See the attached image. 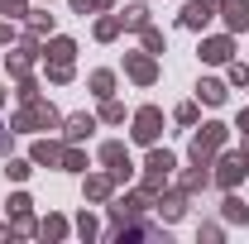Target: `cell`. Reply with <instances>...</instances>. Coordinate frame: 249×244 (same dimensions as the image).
<instances>
[{"instance_id":"obj_19","label":"cell","mask_w":249,"mask_h":244,"mask_svg":"<svg viewBox=\"0 0 249 244\" xmlns=\"http://www.w3.org/2000/svg\"><path fill=\"white\" fill-rule=\"evenodd\" d=\"M120 29H124V19H115V15H106V19L96 24V38H115Z\"/></svg>"},{"instance_id":"obj_9","label":"cell","mask_w":249,"mask_h":244,"mask_svg":"<svg viewBox=\"0 0 249 244\" xmlns=\"http://www.w3.org/2000/svg\"><path fill=\"white\" fill-rule=\"evenodd\" d=\"M91 129H96V120H91V115H72V120H67V129H62V134H67V144H82V139H87Z\"/></svg>"},{"instance_id":"obj_29","label":"cell","mask_w":249,"mask_h":244,"mask_svg":"<svg viewBox=\"0 0 249 244\" xmlns=\"http://www.w3.org/2000/svg\"><path fill=\"white\" fill-rule=\"evenodd\" d=\"M0 10H5V15H29V10H24V0H0Z\"/></svg>"},{"instance_id":"obj_28","label":"cell","mask_w":249,"mask_h":244,"mask_svg":"<svg viewBox=\"0 0 249 244\" xmlns=\"http://www.w3.org/2000/svg\"><path fill=\"white\" fill-rule=\"evenodd\" d=\"M230 82H235V87H245V82H249V67H245V62H235V67H230Z\"/></svg>"},{"instance_id":"obj_7","label":"cell","mask_w":249,"mask_h":244,"mask_svg":"<svg viewBox=\"0 0 249 244\" xmlns=\"http://www.w3.org/2000/svg\"><path fill=\"white\" fill-rule=\"evenodd\" d=\"M211 15H216V0H187L182 24L187 29H201V24H211Z\"/></svg>"},{"instance_id":"obj_32","label":"cell","mask_w":249,"mask_h":244,"mask_svg":"<svg viewBox=\"0 0 249 244\" xmlns=\"http://www.w3.org/2000/svg\"><path fill=\"white\" fill-rule=\"evenodd\" d=\"M0 101H5V91H0Z\"/></svg>"},{"instance_id":"obj_6","label":"cell","mask_w":249,"mask_h":244,"mask_svg":"<svg viewBox=\"0 0 249 244\" xmlns=\"http://www.w3.org/2000/svg\"><path fill=\"white\" fill-rule=\"evenodd\" d=\"M124 72L139 82V87H149L158 77V67H154V53H134V58H124Z\"/></svg>"},{"instance_id":"obj_27","label":"cell","mask_w":249,"mask_h":244,"mask_svg":"<svg viewBox=\"0 0 249 244\" xmlns=\"http://www.w3.org/2000/svg\"><path fill=\"white\" fill-rule=\"evenodd\" d=\"M178 124H196V105H192V101L178 105Z\"/></svg>"},{"instance_id":"obj_12","label":"cell","mask_w":249,"mask_h":244,"mask_svg":"<svg viewBox=\"0 0 249 244\" xmlns=\"http://www.w3.org/2000/svg\"><path fill=\"white\" fill-rule=\"evenodd\" d=\"M34 163H48V168H53V163H62V149L48 144V139H38V144H34Z\"/></svg>"},{"instance_id":"obj_21","label":"cell","mask_w":249,"mask_h":244,"mask_svg":"<svg viewBox=\"0 0 249 244\" xmlns=\"http://www.w3.org/2000/svg\"><path fill=\"white\" fill-rule=\"evenodd\" d=\"M110 87H115V77H110V72H91V91H96V96H110Z\"/></svg>"},{"instance_id":"obj_2","label":"cell","mask_w":249,"mask_h":244,"mask_svg":"<svg viewBox=\"0 0 249 244\" xmlns=\"http://www.w3.org/2000/svg\"><path fill=\"white\" fill-rule=\"evenodd\" d=\"M34 124H48V129L58 124V115H53V105H43L38 96H34V101H24V110L15 115V129H34Z\"/></svg>"},{"instance_id":"obj_3","label":"cell","mask_w":249,"mask_h":244,"mask_svg":"<svg viewBox=\"0 0 249 244\" xmlns=\"http://www.w3.org/2000/svg\"><path fill=\"white\" fill-rule=\"evenodd\" d=\"M158 129H163V110H158V105H144V110L134 115V139H139V144H154Z\"/></svg>"},{"instance_id":"obj_20","label":"cell","mask_w":249,"mask_h":244,"mask_svg":"<svg viewBox=\"0 0 249 244\" xmlns=\"http://www.w3.org/2000/svg\"><path fill=\"white\" fill-rule=\"evenodd\" d=\"M38 235H43V240H58V235H67V225H62L58 215H48V220L38 225Z\"/></svg>"},{"instance_id":"obj_22","label":"cell","mask_w":249,"mask_h":244,"mask_svg":"<svg viewBox=\"0 0 249 244\" xmlns=\"http://www.w3.org/2000/svg\"><path fill=\"white\" fill-rule=\"evenodd\" d=\"M110 5H115V0H72V10H77V15H91V10H110Z\"/></svg>"},{"instance_id":"obj_15","label":"cell","mask_w":249,"mask_h":244,"mask_svg":"<svg viewBox=\"0 0 249 244\" xmlns=\"http://www.w3.org/2000/svg\"><path fill=\"white\" fill-rule=\"evenodd\" d=\"M110 187H115V177H87V196H91V201H106Z\"/></svg>"},{"instance_id":"obj_5","label":"cell","mask_w":249,"mask_h":244,"mask_svg":"<svg viewBox=\"0 0 249 244\" xmlns=\"http://www.w3.org/2000/svg\"><path fill=\"white\" fill-rule=\"evenodd\" d=\"M101 163H110V177L115 182L129 177V153H124V144H101Z\"/></svg>"},{"instance_id":"obj_23","label":"cell","mask_w":249,"mask_h":244,"mask_svg":"<svg viewBox=\"0 0 249 244\" xmlns=\"http://www.w3.org/2000/svg\"><path fill=\"white\" fill-rule=\"evenodd\" d=\"M62 168H67V173H82V168H87V158H82L77 149H62Z\"/></svg>"},{"instance_id":"obj_8","label":"cell","mask_w":249,"mask_h":244,"mask_svg":"<svg viewBox=\"0 0 249 244\" xmlns=\"http://www.w3.org/2000/svg\"><path fill=\"white\" fill-rule=\"evenodd\" d=\"M220 15H225V24L235 34L249 29V0H220Z\"/></svg>"},{"instance_id":"obj_17","label":"cell","mask_w":249,"mask_h":244,"mask_svg":"<svg viewBox=\"0 0 249 244\" xmlns=\"http://www.w3.org/2000/svg\"><path fill=\"white\" fill-rule=\"evenodd\" d=\"M72 53H77L72 38H53V48H48V58H53V62H72Z\"/></svg>"},{"instance_id":"obj_26","label":"cell","mask_w":249,"mask_h":244,"mask_svg":"<svg viewBox=\"0 0 249 244\" xmlns=\"http://www.w3.org/2000/svg\"><path fill=\"white\" fill-rule=\"evenodd\" d=\"M101 115H106L110 124H120V120H124V105H115V101H106V110H101Z\"/></svg>"},{"instance_id":"obj_24","label":"cell","mask_w":249,"mask_h":244,"mask_svg":"<svg viewBox=\"0 0 249 244\" xmlns=\"http://www.w3.org/2000/svg\"><path fill=\"white\" fill-rule=\"evenodd\" d=\"M5 177H15V182H24V177H29V163H19V158H10V163H5Z\"/></svg>"},{"instance_id":"obj_16","label":"cell","mask_w":249,"mask_h":244,"mask_svg":"<svg viewBox=\"0 0 249 244\" xmlns=\"http://www.w3.org/2000/svg\"><path fill=\"white\" fill-rule=\"evenodd\" d=\"M182 211H187V196H168V201H158V215H163V220H178Z\"/></svg>"},{"instance_id":"obj_10","label":"cell","mask_w":249,"mask_h":244,"mask_svg":"<svg viewBox=\"0 0 249 244\" xmlns=\"http://www.w3.org/2000/svg\"><path fill=\"white\" fill-rule=\"evenodd\" d=\"M201 58L206 62H225L230 58V38H206V43H201Z\"/></svg>"},{"instance_id":"obj_30","label":"cell","mask_w":249,"mask_h":244,"mask_svg":"<svg viewBox=\"0 0 249 244\" xmlns=\"http://www.w3.org/2000/svg\"><path fill=\"white\" fill-rule=\"evenodd\" d=\"M53 29V15H34V34H48Z\"/></svg>"},{"instance_id":"obj_14","label":"cell","mask_w":249,"mask_h":244,"mask_svg":"<svg viewBox=\"0 0 249 244\" xmlns=\"http://www.w3.org/2000/svg\"><path fill=\"white\" fill-rule=\"evenodd\" d=\"M225 220H235V225H249V206L240 196H225Z\"/></svg>"},{"instance_id":"obj_13","label":"cell","mask_w":249,"mask_h":244,"mask_svg":"<svg viewBox=\"0 0 249 244\" xmlns=\"http://www.w3.org/2000/svg\"><path fill=\"white\" fill-rule=\"evenodd\" d=\"M206 182H211V173H206V163H196V168L182 177V192H201Z\"/></svg>"},{"instance_id":"obj_4","label":"cell","mask_w":249,"mask_h":244,"mask_svg":"<svg viewBox=\"0 0 249 244\" xmlns=\"http://www.w3.org/2000/svg\"><path fill=\"white\" fill-rule=\"evenodd\" d=\"M245 173H249L245 153H225V158H220V173H216V182H220V187H235V182H245Z\"/></svg>"},{"instance_id":"obj_18","label":"cell","mask_w":249,"mask_h":244,"mask_svg":"<svg viewBox=\"0 0 249 244\" xmlns=\"http://www.w3.org/2000/svg\"><path fill=\"white\" fill-rule=\"evenodd\" d=\"M120 19H124V29H144V24H149V10H144V5H129Z\"/></svg>"},{"instance_id":"obj_1","label":"cell","mask_w":249,"mask_h":244,"mask_svg":"<svg viewBox=\"0 0 249 244\" xmlns=\"http://www.w3.org/2000/svg\"><path fill=\"white\" fill-rule=\"evenodd\" d=\"M220 144H225V124H201V134L192 139V163H211Z\"/></svg>"},{"instance_id":"obj_25","label":"cell","mask_w":249,"mask_h":244,"mask_svg":"<svg viewBox=\"0 0 249 244\" xmlns=\"http://www.w3.org/2000/svg\"><path fill=\"white\" fill-rule=\"evenodd\" d=\"M144 48H149V53H158V48H163V34L149 29V24H144Z\"/></svg>"},{"instance_id":"obj_11","label":"cell","mask_w":249,"mask_h":244,"mask_svg":"<svg viewBox=\"0 0 249 244\" xmlns=\"http://www.w3.org/2000/svg\"><path fill=\"white\" fill-rule=\"evenodd\" d=\"M196 96H201L206 105H220V101H225V82H216V77H206V82L196 87Z\"/></svg>"},{"instance_id":"obj_31","label":"cell","mask_w":249,"mask_h":244,"mask_svg":"<svg viewBox=\"0 0 249 244\" xmlns=\"http://www.w3.org/2000/svg\"><path fill=\"white\" fill-rule=\"evenodd\" d=\"M245 153H249V139H245Z\"/></svg>"}]
</instances>
